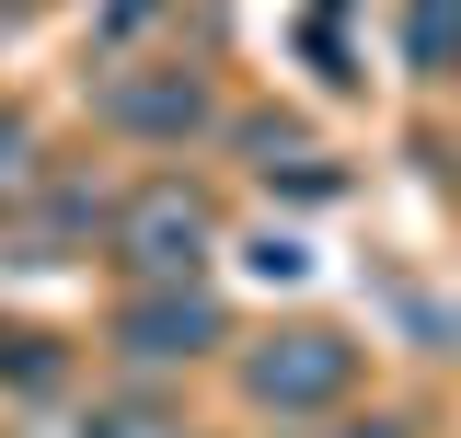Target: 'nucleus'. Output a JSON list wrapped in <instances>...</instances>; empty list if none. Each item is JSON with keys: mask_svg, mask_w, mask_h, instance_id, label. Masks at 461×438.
Segmentation results:
<instances>
[{"mask_svg": "<svg viewBox=\"0 0 461 438\" xmlns=\"http://www.w3.org/2000/svg\"><path fill=\"white\" fill-rule=\"evenodd\" d=\"M230 392H242L266 427H312V415H335L346 392H357V334L277 324V334H254V346H230Z\"/></svg>", "mask_w": 461, "mask_h": 438, "instance_id": "1", "label": "nucleus"}, {"mask_svg": "<svg viewBox=\"0 0 461 438\" xmlns=\"http://www.w3.org/2000/svg\"><path fill=\"white\" fill-rule=\"evenodd\" d=\"M104 254L127 266V288H185V277H208V254H220V196H208V185H185V173L127 185Z\"/></svg>", "mask_w": 461, "mask_h": 438, "instance_id": "2", "label": "nucleus"}, {"mask_svg": "<svg viewBox=\"0 0 461 438\" xmlns=\"http://www.w3.org/2000/svg\"><path fill=\"white\" fill-rule=\"evenodd\" d=\"M93 127L104 139H139V151H185V139L220 127V93H208L196 58H115L93 81Z\"/></svg>", "mask_w": 461, "mask_h": 438, "instance_id": "3", "label": "nucleus"}, {"mask_svg": "<svg viewBox=\"0 0 461 438\" xmlns=\"http://www.w3.org/2000/svg\"><path fill=\"white\" fill-rule=\"evenodd\" d=\"M104 346L127 358V370H196V358H220L230 346V312H220V288L208 277H185V288H127L115 300V324H104Z\"/></svg>", "mask_w": 461, "mask_h": 438, "instance_id": "4", "label": "nucleus"}, {"mask_svg": "<svg viewBox=\"0 0 461 438\" xmlns=\"http://www.w3.org/2000/svg\"><path fill=\"white\" fill-rule=\"evenodd\" d=\"M115 208L127 196H115L104 173H47L23 208L0 219V266H81L93 242H115Z\"/></svg>", "mask_w": 461, "mask_h": 438, "instance_id": "5", "label": "nucleus"}, {"mask_svg": "<svg viewBox=\"0 0 461 438\" xmlns=\"http://www.w3.org/2000/svg\"><path fill=\"white\" fill-rule=\"evenodd\" d=\"M403 58L415 81H461V0H403Z\"/></svg>", "mask_w": 461, "mask_h": 438, "instance_id": "6", "label": "nucleus"}, {"mask_svg": "<svg viewBox=\"0 0 461 438\" xmlns=\"http://www.w3.org/2000/svg\"><path fill=\"white\" fill-rule=\"evenodd\" d=\"M0 381L47 404V392H69V346L58 334H0Z\"/></svg>", "mask_w": 461, "mask_h": 438, "instance_id": "7", "label": "nucleus"}, {"mask_svg": "<svg viewBox=\"0 0 461 438\" xmlns=\"http://www.w3.org/2000/svg\"><path fill=\"white\" fill-rule=\"evenodd\" d=\"M35 185H47V162H35V115H23V105H0V219L23 208Z\"/></svg>", "mask_w": 461, "mask_h": 438, "instance_id": "8", "label": "nucleus"}, {"mask_svg": "<svg viewBox=\"0 0 461 438\" xmlns=\"http://www.w3.org/2000/svg\"><path fill=\"white\" fill-rule=\"evenodd\" d=\"M242 266H254V277H277V288H300V277H312V242L266 231V242H242Z\"/></svg>", "mask_w": 461, "mask_h": 438, "instance_id": "9", "label": "nucleus"}, {"mask_svg": "<svg viewBox=\"0 0 461 438\" xmlns=\"http://www.w3.org/2000/svg\"><path fill=\"white\" fill-rule=\"evenodd\" d=\"M150 12H162V0H93V35H104V47H139Z\"/></svg>", "mask_w": 461, "mask_h": 438, "instance_id": "10", "label": "nucleus"}, {"mask_svg": "<svg viewBox=\"0 0 461 438\" xmlns=\"http://www.w3.org/2000/svg\"><path fill=\"white\" fill-rule=\"evenodd\" d=\"M335 438H415V427H403V415H346Z\"/></svg>", "mask_w": 461, "mask_h": 438, "instance_id": "11", "label": "nucleus"}]
</instances>
